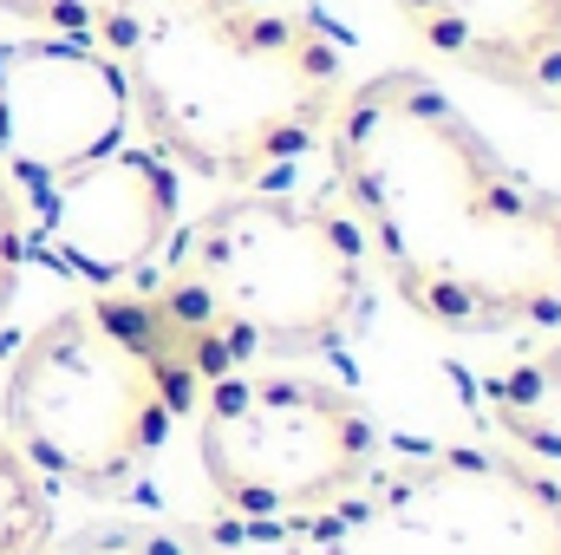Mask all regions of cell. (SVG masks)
<instances>
[{"label": "cell", "instance_id": "1", "mask_svg": "<svg viewBox=\"0 0 561 555\" xmlns=\"http://www.w3.org/2000/svg\"><path fill=\"white\" fill-rule=\"evenodd\" d=\"M320 144L373 269L424 327L483 340L561 320V196L529 183L431 72L353 79Z\"/></svg>", "mask_w": 561, "mask_h": 555}, {"label": "cell", "instance_id": "2", "mask_svg": "<svg viewBox=\"0 0 561 555\" xmlns=\"http://www.w3.org/2000/svg\"><path fill=\"white\" fill-rule=\"evenodd\" d=\"M190 412L209 380L333 353L373 294V256L346 203L327 190L236 183L163 256L125 281Z\"/></svg>", "mask_w": 561, "mask_h": 555}, {"label": "cell", "instance_id": "3", "mask_svg": "<svg viewBox=\"0 0 561 555\" xmlns=\"http://www.w3.org/2000/svg\"><path fill=\"white\" fill-rule=\"evenodd\" d=\"M112 59L131 132L229 190L300 163L353 86L333 26L300 0H144Z\"/></svg>", "mask_w": 561, "mask_h": 555}, {"label": "cell", "instance_id": "4", "mask_svg": "<svg viewBox=\"0 0 561 555\" xmlns=\"http://www.w3.org/2000/svg\"><path fill=\"white\" fill-rule=\"evenodd\" d=\"M190 418V393L157 353L131 287L46 314L0 386V431L13 451L79 497H125Z\"/></svg>", "mask_w": 561, "mask_h": 555}, {"label": "cell", "instance_id": "5", "mask_svg": "<svg viewBox=\"0 0 561 555\" xmlns=\"http://www.w3.org/2000/svg\"><path fill=\"white\" fill-rule=\"evenodd\" d=\"M190 418L203 484L236 517L333 510L379 464V418L359 406V393L287 366L209 380Z\"/></svg>", "mask_w": 561, "mask_h": 555}, {"label": "cell", "instance_id": "6", "mask_svg": "<svg viewBox=\"0 0 561 555\" xmlns=\"http://www.w3.org/2000/svg\"><path fill=\"white\" fill-rule=\"evenodd\" d=\"M26 203H33V236H26L33 262L85 287H125L163 256V242L183 223V170L163 163L150 144L125 138L118 150L53 177Z\"/></svg>", "mask_w": 561, "mask_h": 555}, {"label": "cell", "instance_id": "7", "mask_svg": "<svg viewBox=\"0 0 561 555\" xmlns=\"http://www.w3.org/2000/svg\"><path fill=\"white\" fill-rule=\"evenodd\" d=\"M131 138V92L105 46L20 33L0 46V170L33 196Z\"/></svg>", "mask_w": 561, "mask_h": 555}, {"label": "cell", "instance_id": "8", "mask_svg": "<svg viewBox=\"0 0 561 555\" xmlns=\"http://www.w3.org/2000/svg\"><path fill=\"white\" fill-rule=\"evenodd\" d=\"M444 66L561 105V0H386Z\"/></svg>", "mask_w": 561, "mask_h": 555}, {"label": "cell", "instance_id": "9", "mask_svg": "<svg viewBox=\"0 0 561 555\" xmlns=\"http://www.w3.org/2000/svg\"><path fill=\"white\" fill-rule=\"evenodd\" d=\"M490 418L496 431L529 451V457H549L561 464V333L529 347L523 360H510L503 373H490Z\"/></svg>", "mask_w": 561, "mask_h": 555}, {"label": "cell", "instance_id": "10", "mask_svg": "<svg viewBox=\"0 0 561 555\" xmlns=\"http://www.w3.org/2000/svg\"><path fill=\"white\" fill-rule=\"evenodd\" d=\"M53 530H59L53 484L0 431V555H46L53 550Z\"/></svg>", "mask_w": 561, "mask_h": 555}, {"label": "cell", "instance_id": "11", "mask_svg": "<svg viewBox=\"0 0 561 555\" xmlns=\"http://www.w3.org/2000/svg\"><path fill=\"white\" fill-rule=\"evenodd\" d=\"M144 0H0V13L26 33L46 39H79V46H118V33L131 26Z\"/></svg>", "mask_w": 561, "mask_h": 555}, {"label": "cell", "instance_id": "12", "mask_svg": "<svg viewBox=\"0 0 561 555\" xmlns=\"http://www.w3.org/2000/svg\"><path fill=\"white\" fill-rule=\"evenodd\" d=\"M26 236H33V203H26V190L0 170V327H7V314H13V301H20V275H26Z\"/></svg>", "mask_w": 561, "mask_h": 555}]
</instances>
